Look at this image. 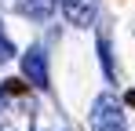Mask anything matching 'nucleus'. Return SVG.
I'll use <instances>...</instances> for the list:
<instances>
[{"label":"nucleus","mask_w":135,"mask_h":131,"mask_svg":"<svg viewBox=\"0 0 135 131\" xmlns=\"http://www.w3.org/2000/svg\"><path fill=\"white\" fill-rule=\"evenodd\" d=\"M11 55H15V44L7 40V37H4V29H0V62H7Z\"/></svg>","instance_id":"obj_7"},{"label":"nucleus","mask_w":135,"mask_h":131,"mask_svg":"<svg viewBox=\"0 0 135 131\" xmlns=\"http://www.w3.org/2000/svg\"><path fill=\"white\" fill-rule=\"evenodd\" d=\"M91 131H128L124 109L113 95H99L91 106Z\"/></svg>","instance_id":"obj_2"},{"label":"nucleus","mask_w":135,"mask_h":131,"mask_svg":"<svg viewBox=\"0 0 135 131\" xmlns=\"http://www.w3.org/2000/svg\"><path fill=\"white\" fill-rule=\"evenodd\" d=\"M55 7H59V0H22V11L29 15V18H37V22L51 18Z\"/></svg>","instance_id":"obj_5"},{"label":"nucleus","mask_w":135,"mask_h":131,"mask_svg":"<svg viewBox=\"0 0 135 131\" xmlns=\"http://www.w3.org/2000/svg\"><path fill=\"white\" fill-rule=\"evenodd\" d=\"M0 131H33V98L18 80L0 87Z\"/></svg>","instance_id":"obj_1"},{"label":"nucleus","mask_w":135,"mask_h":131,"mask_svg":"<svg viewBox=\"0 0 135 131\" xmlns=\"http://www.w3.org/2000/svg\"><path fill=\"white\" fill-rule=\"evenodd\" d=\"M59 7L69 26H91L99 15V0H59Z\"/></svg>","instance_id":"obj_4"},{"label":"nucleus","mask_w":135,"mask_h":131,"mask_svg":"<svg viewBox=\"0 0 135 131\" xmlns=\"http://www.w3.org/2000/svg\"><path fill=\"white\" fill-rule=\"evenodd\" d=\"M22 73L33 87H47V55H44V47H29L22 55Z\"/></svg>","instance_id":"obj_3"},{"label":"nucleus","mask_w":135,"mask_h":131,"mask_svg":"<svg viewBox=\"0 0 135 131\" xmlns=\"http://www.w3.org/2000/svg\"><path fill=\"white\" fill-rule=\"evenodd\" d=\"M99 55H102V66H106V77L113 80V62H110V44L99 40Z\"/></svg>","instance_id":"obj_6"}]
</instances>
